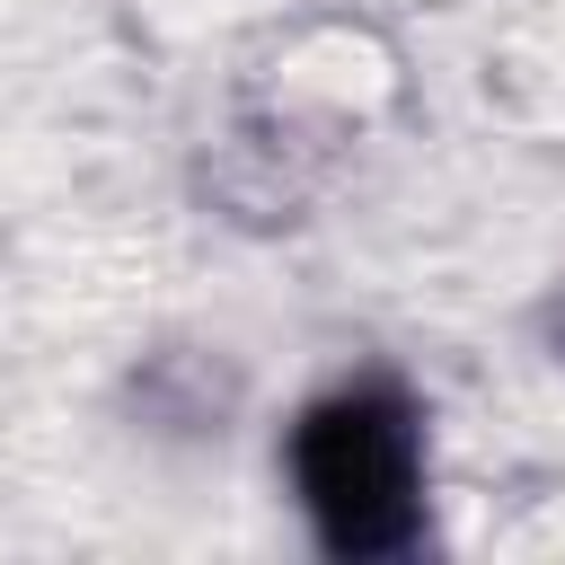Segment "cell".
I'll use <instances>...</instances> for the list:
<instances>
[{
  "label": "cell",
  "mask_w": 565,
  "mask_h": 565,
  "mask_svg": "<svg viewBox=\"0 0 565 565\" xmlns=\"http://www.w3.org/2000/svg\"><path fill=\"white\" fill-rule=\"evenodd\" d=\"M547 344H556V353H565V291H556V300H547Z\"/></svg>",
  "instance_id": "cell-2"
},
{
  "label": "cell",
  "mask_w": 565,
  "mask_h": 565,
  "mask_svg": "<svg viewBox=\"0 0 565 565\" xmlns=\"http://www.w3.org/2000/svg\"><path fill=\"white\" fill-rule=\"evenodd\" d=\"M282 477L309 539L335 565H388L424 547V406L397 371L318 388L282 433Z\"/></svg>",
  "instance_id": "cell-1"
}]
</instances>
